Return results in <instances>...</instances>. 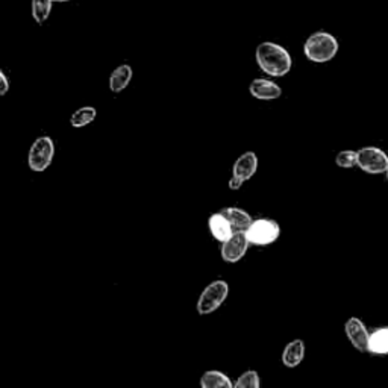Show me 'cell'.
<instances>
[{"mask_svg":"<svg viewBox=\"0 0 388 388\" xmlns=\"http://www.w3.org/2000/svg\"><path fill=\"white\" fill-rule=\"evenodd\" d=\"M255 58L263 72L273 78L285 76L293 65L291 56L287 49L272 41H264L258 44Z\"/></svg>","mask_w":388,"mask_h":388,"instance_id":"cell-1","label":"cell"},{"mask_svg":"<svg viewBox=\"0 0 388 388\" xmlns=\"http://www.w3.org/2000/svg\"><path fill=\"white\" fill-rule=\"evenodd\" d=\"M338 52V41L332 33L319 31L311 33L303 44V53L310 61L323 64L331 61Z\"/></svg>","mask_w":388,"mask_h":388,"instance_id":"cell-2","label":"cell"},{"mask_svg":"<svg viewBox=\"0 0 388 388\" xmlns=\"http://www.w3.org/2000/svg\"><path fill=\"white\" fill-rule=\"evenodd\" d=\"M229 293V285L225 280H214L202 291L201 298L197 300V313L201 315H208L219 310L223 302L226 300Z\"/></svg>","mask_w":388,"mask_h":388,"instance_id":"cell-3","label":"cell"},{"mask_svg":"<svg viewBox=\"0 0 388 388\" xmlns=\"http://www.w3.org/2000/svg\"><path fill=\"white\" fill-rule=\"evenodd\" d=\"M55 157V143L51 137H40L32 143L28 155V164L32 172H44Z\"/></svg>","mask_w":388,"mask_h":388,"instance_id":"cell-4","label":"cell"},{"mask_svg":"<svg viewBox=\"0 0 388 388\" xmlns=\"http://www.w3.org/2000/svg\"><path fill=\"white\" fill-rule=\"evenodd\" d=\"M251 244L255 246H268L275 243L280 235L279 223L272 219H258L253 220L252 225L246 229Z\"/></svg>","mask_w":388,"mask_h":388,"instance_id":"cell-5","label":"cell"},{"mask_svg":"<svg viewBox=\"0 0 388 388\" xmlns=\"http://www.w3.org/2000/svg\"><path fill=\"white\" fill-rule=\"evenodd\" d=\"M358 167L370 174L388 170V157L378 147H362L358 150Z\"/></svg>","mask_w":388,"mask_h":388,"instance_id":"cell-6","label":"cell"},{"mask_svg":"<svg viewBox=\"0 0 388 388\" xmlns=\"http://www.w3.org/2000/svg\"><path fill=\"white\" fill-rule=\"evenodd\" d=\"M251 246V241L248 238L246 231H235L231 238H228L225 243H221V258L226 263H237L246 255Z\"/></svg>","mask_w":388,"mask_h":388,"instance_id":"cell-7","label":"cell"},{"mask_svg":"<svg viewBox=\"0 0 388 388\" xmlns=\"http://www.w3.org/2000/svg\"><path fill=\"white\" fill-rule=\"evenodd\" d=\"M345 331L347 338L350 340L352 346H354L358 352H369V342L370 334L367 332V327L357 317H350V319L345 325Z\"/></svg>","mask_w":388,"mask_h":388,"instance_id":"cell-8","label":"cell"},{"mask_svg":"<svg viewBox=\"0 0 388 388\" xmlns=\"http://www.w3.org/2000/svg\"><path fill=\"white\" fill-rule=\"evenodd\" d=\"M252 98L258 100H275L282 96V88L268 79H253L249 85Z\"/></svg>","mask_w":388,"mask_h":388,"instance_id":"cell-9","label":"cell"},{"mask_svg":"<svg viewBox=\"0 0 388 388\" xmlns=\"http://www.w3.org/2000/svg\"><path fill=\"white\" fill-rule=\"evenodd\" d=\"M258 170V157L255 152H246L234 162L232 173L243 181H249Z\"/></svg>","mask_w":388,"mask_h":388,"instance_id":"cell-10","label":"cell"},{"mask_svg":"<svg viewBox=\"0 0 388 388\" xmlns=\"http://www.w3.org/2000/svg\"><path fill=\"white\" fill-rule=\"evenodd\" d=\"M208 226H209L211 234H213V237L220 243H225L228 238H231V235L235 232L234 226L231 225V221L225 216H223L220 211L209 217Z\"/></svg>","mask_w":388,"mask_h":388,"instance_id":"cell-11","label":"cell"},{"mask_svg":"<svg viewBox=\"0 0 388 388\" xmlns=\"http://www.w3.org/2000/svg\"><path fill=\"white\" fill-rule=\"evenodd\" d=\"M305 358V343L303 340L296 338L290 342L284 352H282V364L288 369H295Z\"/></svg>","mask_w":388,"mask_h":388,"instance_id":"cell-12","label":"cell"},{"mask_svg":"<svg viewBox=\"0 0 388 388\" xmlns=\"http://www.w3.org/2000/svg\"><path fill=\"white\" fill-rule=\"evenodd\" d=\"M220 213L231 221V225L234 226L235 231H246L253 221V219L251 217L249 213H246V211H243L240 208H235V206L223 208V209H220Z\"/></svg>","mask_w":388,"mask_h":388,"instance_id":"cell-13","label":"cell"},{"mask_svg":"<svg viewBox=\"0 0 388 388\" xmlns=\"http://www.w3.org/2000/svg\"><path fill=\"white\" fill-rule=\"evenodd\" d=\"M132 67L127 64H122L117 67L110 76V90L112 93H122L132 79Z\"/></svg>","mask_w":388,"mask_h":388,"instance_id":"cell-14","label":"cell"},{"mask_svg":"<svg viewBox=\"0 0 388 388\" xmlns=\"http://www.w3.org/2000/svg\"><path fill=\"white\" fill-rule=\"evenodd\" d=\"M201 387L202 388H232L235 387V382H232L229 376H226L223 372L209 370L202 374Z\"/></svg>","mask_w":388,"mask_h":388,"instance_id":"cell-15","label":"cell"},{"mask_svg":"<svg viewBox=\"0 0 388 388\" xmlns=\"http://www.w3.org/2000/svg\"><path fill=\"white\" fill-rule=\"evenodd\" d=\"M369 352L374 355H388V327H379L370 335Z\"/></svg>","mask_w":388,"mask_h":388,"instance_id":"cell-16","label":"cell"},{"mask_svg":"<svg viewBox=\"0 0 388 388\" xmlns=\"http://www.w3.org/2000/svg\"><path fill=\"white\" fill-rule=\"evenodd\" d=\"M98 111L96 108L93 107H82L79 110H76L72 117H70V125L73 127H84L87 125H90L91 122H94L96 119Z\"/></svg>","mask_w":388,"mask_h":388,"instance_id":"cell-17","label":"cell"},{"mask_svg":"<svg viewBox=\"0 0 388 388\" xmlns=\"http://www.w3.org/2000/svg\"><path fill=\"white\" fill-rule=\"evenodd\" d=\"M52 4L53 0H32L31 4L32 17L38 25H43V23L49 19L52 13Z\"/></svg>","mask_w":388,"mask_h":388,"instance_id":"cell-18","label":"cell"},{"mask_svg":"<svg viewBox=\"0 0 388 388\" xmlns=\"http://www.w3.org/2000/svg\"><path fill=\"white\" fill-rule=\"evenodd\" d=\"M260 385H261L260 374L255 370L244 372L241 376H238V379L235 381V388H260Z\"/></svg>","mask_w":388,"mask_h":388,"instance_id":"cell-19","label":"cell"},{"mask_svg":"<svg viewBox=\"0 0 388 388\" xmlns=\"http://www.w3.org/2000/svg\"><path fill=\"white\" fill-rule=\"evenodd\" d=\"M335 164L342 169H352L358 166V152H354V150L340 152L335 158Z\"/></svg>","mask_w":388,"mask_h":388,"instance_id":"cell-20","label":"cell"},{"mask_svg":"<svg viewBox=\"0 0 388 388\" xmlns=\"http://www.w3.org/2000/svg\"><path fill=\"white\" fill-rule=\"evenodd\" d=\"M9 91V80L4 72H0V96H5Z\"/></svg>","mask_w":388,"mask_h":388,"instance_id":"cell-21","label":"cell"},{"mask_svg":"<svg viewBox=\"0 0 388 388\" xmlns=\"http://www.w3.org/2000/svg\"><path fill=\"white\" fill-rule=\"evenodd\" d=\"M246 181H243L241 178H238V176H234L232 174V178H231V181H229V188H231V190H240V188L243 187V184H244Z\"/></svg>","mask_w":388,"mask_h":388,"instance_id":"cell-22","label":"cell"},{"mask_svg":"<svg viewBox=\"0 0 388 388\" xmlns=\"http://www.w3.org/2000/svg\"><path fill=\"white\" fill-rule=\"evenodd\" d=\"M53 2H60V4H63V2H70V0H53Z\"/></svg>","mask_w":388,"mask_h":388,"instance_id":"cell-23","label":"cell"},{"mask_svg":"<svg viewBox=\"0 0 388 388\" xmlns=\"http://www.w3.org/2000/svg\"><path fill=\"white\" fill-rule=\"evenodd\" d=\"M387 179H388V170H387Z\"/></svg>","mask_w":388,"mask_h":388,"instance_id":"cell-24","label":"cell"}]
</instances>
